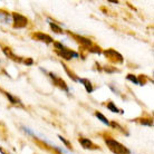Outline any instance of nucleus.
I'll return each instance as SVG.
<instances>
[{
	"mask_svg": "<svg viewBox=\"0 0 154 154\" xmlns=\"http://www.w3.org/2000/svg\"><path fill=\"white\" fill-rule=\"evenodd\" d=\"M127 79H128V81H131V82H133L134 84H139V79H137L134 75H131V74H130V75H127Z\"/></svg>",
	"mask_w": 154,
	"mask_h": 154,
	"instance_id": "12",
	"label": "nucleus"
},
{
	"mask_svg": "<svg viewBox=\"0 0 154 154\" xmlns=\"http://www.w3.org/2000/svg\"><path fill=\"white\" fill-rule=\"evenodd\" d=\"M50 75V77L51 78H54V81H55V83L60 87V88H63L64 91H66V92H68V87L66 86V84H65V82L63 81V79H60V78H58V77H56L54 75V74H49Z\"/></svg>",
	"mask_w": 154,
	"mask_h": 154,
	"instance_id": "6",
	"label": "nucleus"
},
{
	"mask_svg": "<svg viewBox=\"0 0 154 154\" xmlns=\"http://www.w3.org/2000/svg\"><path fill=\"white\" fill-rule=\"evenodd\" d=\"M59 55L62 56L63 58H65V59H67V60H69L70 58L73 57H78V54L77 53H75V51H72V50L67 49V48H64V49H62L60 51H59Z\"/></svg>",
	"mask_w": 154,
	"mask_h": 154,
	"instance_id": "3",
	"label": "nucleus"
},
{
	"mask_svg": "<svg viewBox=\"0 0 154 154\" xmlns=\"http://www.w3.org/2000/svg\"><path fill=\"white\" fill-rule=\"evenodd\" d=\"M106 144L108 145L109 150L112 151L113 153L115 154H131L130 150L126 149V147L122 145L121 143H119L117 141H114V140H106L105 141Z\"/></svg>",
	"mask_w": 154,
	"mask_h": 154,
	"instance_id": "1",
	"label": "nucleus"
},
{
	"mask_svg": "<svg viewBox=\"0 0 154 154\" xmlns=\"http://www.w3.org/2000/svg\"><path fill=\"white\" fill-rule=\"evenodd\" d=\"M77 38H78L79 42H83V44H85V45H91V44H92V42L87 38H84V37H77Z\"/></svg>",
	"mask_w": 154,
	"mask_h": 154,
	"instance_id": "13",
	"label": "nucleus"
},
{
	"mask_svg": "<svg viewBox=\"0 0 154 154\" xmlns=\"http://www.w3.org/2000/svg\"><path fill=\"white\" fill-rule=\"evenodd\" d=\"M55 47H56L57 49H59V50H62V49H64V48H65V47L63 46L60 42H55Z\"/></svg>",
	"mask_w": 154,
	"mask_h": 154,
	"instance_id": "16",
	"label": "nucleus"
},
{
	"mask_svg": "<svg viewBox=\"0 0 154 154\" xmlns=\"http://www.w3.org/2000/svg\"><path fill=\"white\" fill-rule=\"evenodd\" d=\"M14 20H15V27L17 28H23L27 25V19L19 14H14Z\"/></svg>",
	"mask_w": 154,
	"mask_h": 154,
	"instance_id": "2",
	"label": "nucleus"
},
{
	"mask_svg": "<svg viewBox=\"0 0 154 154\" xmlns=\"http://www.w3.org/2000/svg\"><path fill=\"white\" fill-rule=\"evenodd\" d=\"M50 26H51V29H53L55 32H57V34H62V32H63V30L59 27H58L57 25H55V23H50Z\"/></svg>",
	"mask_w": 154,
	"mask_h": 154,
	"instance_id": "11",
	"label": "nucleus"
},
{
	"mask_svg": "<svg viewBox=\"0 0 154 154\" xmlns=\"http://www.w3.org/2000/svg\"><path fill=\"white\" fill-rule=\"evenodd\" d=\"M78 81L84 84L85 88H86V91H87V92H88V93L93 92V86H92V84H91V82H89L88 79H85V78H79Z\"/></svg>",
	"mask_w": 154,
	"mask_h": 154,
	"instance_id": "8",
	"label": "nucleus"
},
{
	"mask_svg": "<svg viewBox=\"0 0 154 154\" xmlns=\"http://www.w3.org/2000/svg\"><path fill=\"white\" fill-rule=\"evenodd\" d=\"M79 142H81L82 146L84 147V149H89V150H96L97 149L96 145L93 144L92 141H89V140H87V139H81Z\"/></svg>",
	"mask_w": 154,
	"mask_h": 154,
	"instance_id": "5",
	"label": "nucleus"
},
{
	"mask_svg": "<svg viewBox=\"0 0 154 154\" xmlns=\"http://www.w3.org/2000/svg\"><path fill=\"white\" fill-rule=\"evenodd\" d=\"M36 39H38V40H42V42H53V39L51 37L48 35H44V34H40V32H37L34 35Z\"/></svg>",
	"mask_w": 154,
	"mask_h": 154,
	"instance_id": "7",
	"label": "nucleus"
},
{
	"mask_svg": "<svg viewBox=\"0 0 154 154\" xmlns=\"http://www.w3.org/2000/svg\"><path fill=\"white\" fill-rule=\"evenodd\" d=\"M58 137H59V139H60V141H63V142L65 143V145H66V146H67V147H68V149H69V147L72 146V145H70V143L68 142V141H67V140H65V139H64V137H63L62 135H59V136H58Z\"/></svg>",
	"mask_w": 154,
	"mask_h": 154,
	"instance_id": "14",
	"label": "nucleus"
},
{
	"mask_svg": "<svg viewBox=\"0 0 154 154\" xmlns=\"http://www.w3.org/2000/svg\"><path fill=\"white\" fill-rule=\"evenodd\" d=\"M6 95H7V97L9 98V100H11V103H14V104H16V103H17V100H15V98H14V97H12L11 95H10V94H8V93H6Z\"/></svg>",
	"mask_w": 154,
	"mask_h": 154,
	"instance_id": "17",
	"label": "nucleus"
},
{
	"mask_svg": "<svg viewBox=\"0 0 154 154\" xmlns=\"http://www.w3.org/2000/svg\"><path fill=\"white\" fill-rule=\"evenodd\" d=\"M107 108H108V109H111L112 112H115V113H119V108L116 107L115 105H114V103H112V102H111V103H108V104H107Z\"/></svg>",
	"mask_w": 154,
	"mask_h": 154,
	"instance_id": "10",
	"label": "nucleus"
},
{
	"mask_svg": "<svg viewBox=\"0 0 154 154\" xmlns=\"http://www.w3.org/2000/svg\"><path fill=\"white\" fill-rule=\"evenodd\" d=\"M109 54H112V56H108V55H106L112 62H114V63H122L123 62V58H122V56L119 54V53H116L115 50H113V49H109V50H107Z\"/></svg>",
	"mask_w": 154,
	"mask_h": 154,
	"instance_id": "4",
	"label": "nucleus"
},
{
	"mask_svg": "<svg viewBox=\"0 0 154 154\" xmlns=\"http://www.w3.org/2000/svg\"><path fill=\"white\" fill-rule=\"evenodd\" d=\"M95 115H96V117H97V119H100V122H103V123H104V124H106V125H109V122H108V121H107V119H106V117H105V116L103 115V114H102V113H100V112H96V113H95Z\"/></svg>",
	"mask_w": 154,
	"mask_h": 154,
	"instance_id": "9",
	"label": "nucleus"
},
{
	"mask_svg": "<svg viewBox=\"0 0 154 154\" xmlns=\"http://www.w3.org/2000/svg\"><path fill=\"white\" fill-rule=\"evenodd\" d=\"M141 123L144 124V125H149V126H152L153 125V122L149 119V121H145V119H141Z\"/></svg>",
	"mask_w": 154,
	"mask_h": 154,
	"instance_id": "15",
	"label": "nucleus"
}]
</instances>
